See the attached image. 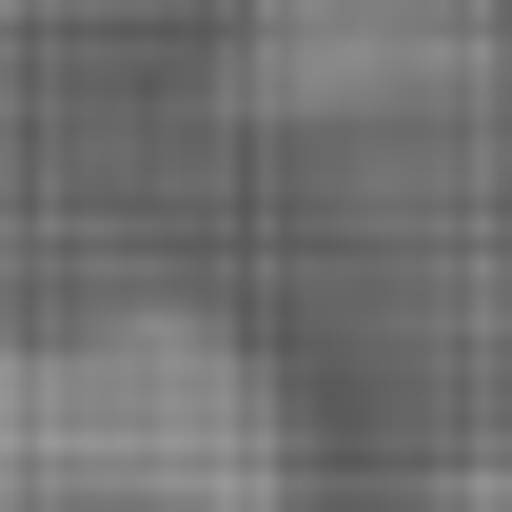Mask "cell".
<instances>
[{
	"label": "cell",
	"mask_w": 512,
	"mask_h": 512,
	"mask_svg": "<svg viewBox=\"0 0 512 512\" xmlns=\"http://www.w3.org/2000/svg\"><path fill=\"white\" fill-rule=\"evenodd\" d=\"M0 512H316V493H296V414L217 316H20Z\"/></svg>",
	"instance_id": "cell-1"
},
{
	"label": "cell",
	"mask_w": 512,
	"mask_h": 512,
	"mask_svg": "<svg viewBox=\"0 0 512 512\" xmlns=\"http://www.w3.org/2000/svg\"><path fill=\"white\" fill-rule=\"evenodd\" d=\"M434 512H512V453H473V473H453V493Z\"/></svg>",
	"instance_id": "cell-2"
}]
</instances>
